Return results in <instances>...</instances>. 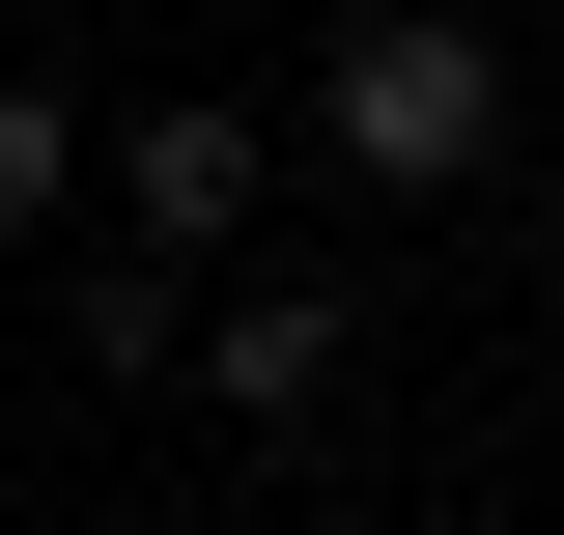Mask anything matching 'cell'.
I'll return each instance as SVG.
<instances>
[{
    "label": "cell",
    "mask_w": 564,
    "mask_h": 535,
    "mask_svg": "<svg viewBox=\"0 0 564 535\" xmlns=\"http://www.w3.org/2000/svg\"><path fill=\"white\" fill-rule=\"evenodd\" d=\"M311 170H367V198H480V170H508V57L452 29V0H339V29H311Z\"/></svg>",
    "instance_id": "obj_1"
},
{
    "label": "cell",
    "mask_w": 564,
    "mask_h": 535,
    "mask_svg": "<svg viewBox=\"0 0 564 535\" xmlns=\"http://www.w3.org/2000/svg\"><path fill=\"white\" fill-rule=\"evenodd\" d=\"M85 198H113V254H170V282H226V254H254V198H282V141L170 85V113H113V141H85Z\"/></svg>",
    "instance_id": "obj_2"
},
{
    "label": "cell",
    "mask_w": 564,
    "mask_h": 535,
    "mask_svg": "<svg viewBox=\"0 0 564 535\" xmlns=\"http://www.w3.org/2000/svg\"><path fill=\"white\" fill-rule=\"evenodd\" d=\"M339 338H367V310H339V282H226V310H198V338H170V367H198V395H226V423H339Z\"/></svg>",
    "instance_id": "obj_3"
},
{
    "label": "cell",
    "mask_w": 564,
    "mask_h": 535,
    "mask_svg": "<svg viewBox=\"0 0 564 535\" xmlns=\"http://www.w3.org/2000/svg\"><path fill=\"white\" fill-rule=\"evenodd\" d=\"M57 367H113V395H170V254H85V282H57Z\"/></svg>",
    "instance_id": "obj_4"
},
{
    "label": "cell",
    "mask_w": 564,
    "mask_h": 535,
    "mask_svg": "<svg viewBox=\"0 0 564 535\" xmlns=\"http://www.w3.org/2000/svg\"><path fill=\"white\" fill-rule=\"evenodd\" d=\"M57 198H85V113H57V85H0V254H29Z\"/></svg>",
    "instance_id": "obj_5"
},
{
    "label": "cell",
    "mask_w": 564,
    "mask_h": 535,
    "mask_svg": "<svg viewBox=\"0 0 564 535\" xmlns=\"http://www.w3.org/2000/svg\"><path fill=\"white\" fill-rule=\"evenodd\" d=\"M536 29H564V0H536Z\"/></svg>",
    "instance_id": "obj_6"
},
{
    "label": "cell",
    "mask_w": 564,
    "mask_h": 535,
    "mask_svg": "<svg viewBox=\"0 0 564 535\" xmlns=\"http://www.w3.org/2000/svg\"><path fill=\"white\" fill-rule=\"evenodd\" d=\"M170 535H198V507H170Z\"/></svg>",
    "instance_id": "obj_7"
}]
</instances>
